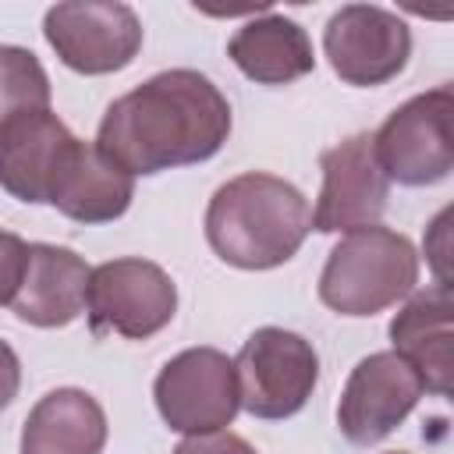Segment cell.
I'll return each mask as SVG.
<instances>
[{
    "mask_svg": "<svg viewBox=\"0 0 454 454\" xmlns=\"http://www.w3.org/2000/svg\"><path fill=\"white\" fill-rule=\"evenodd\" d=\"M28 266V241L11 231H0V305H11Z\"/></svg>",
    "mask_w": 454,
    "mask_h": 454,
    "instance_id": "d6986e66",
    "label": "cell"
},
{
    "mask_svg": "<svg viewBox=\"0 0 454 454\" xmlns=\"http://www.w3.org/2000/svg\"><path fill=\"white\" fill-rule=\"evenodd\" d=\"M103 447L106 411L78 387H60L39 397L21 426V454H103Z\"/></svg>",
    "mask_w": 454,
    "mask_h": 454,
    "instance_id": "e0dca14e",
    "label": "cell"
},
{
    "mask_svg": "<svg viewBox=\"0 0 454 454\" xmlns=\"http://www.w3.org/2000/svg\"><path fill=\"white\" fill-rule=\"evenodd\" d=\"M131 199H135V177L124 174L117 163H110L96 142L74 135L53 174L46 206H53L57 213L78 223H110L128 213Z\"/></svg>",
    "mask_w": 454,
    "mask_h": 454,
    "instance_id": "4fadbf2b",
    "label": "cell"
},
{
    "mask_svg": "<svg viewBox=\"0 0 454 454\" xmlns=\"http://www.w3.org/2000/svg\"><path fill=\"white\" fill-rule=\"evenodd\" d=\"M231 135L227 96L192 67H170L121 99L99 121L96 145L131 177L202 163Z\"/></svg>",
    "mask_w": 454,
    "mask_h": 454,
    "instance_id": "6da1fadb",
    "label": "cell"
},
{
    "mask_svg": "<svg viewBox=\"0 0 454 454\" xmlns=\"http://www.w3.org/2000/svg\"><path fill=\"white\" fill-rule=\"evenodd\" d=\"M89 277H92V266L78 252L64 245L32 241L28 266H25V277H21V287L11 309L21 323L39 326V330L67 326L85 312Z\"/></svg>",
    "mask_w": 454,
    "mask_h": 454,
    "instance_id": "5bb4252c",
    "label": "cell"
},
{
    "mask_svg": "<svg viewBox=\"0 0 454 454\" xmlns=\"http://www.w3.org/2000/svg\"><path fill=\"white\" fill-rule=\"evenodd\" d=\"M309 220L312 209L291 181L248 170L213 192L206 206V241L227 266L273 270L301 248L312 231Z\"/></svg>",
    "mask_w": 454,
    "mask_h": 454,
    "instance_id": "7a4b0ae2",
    "label": "cell"
},
{
    "mask_svg": "<svg viewBox=\"0 0 454 454\" xmlns=\"http://www.w3.org/2000/svg\"><path fill=\"white\" fill-rule=\"evenodd\" d=\"M21 387V362L7 340H0V411L18 397Z\"/></svg>",
    "mask_w": 454,
    "mask_h": 454,
    "instance_id": "44dd1931",
    "label": "cell"
},
{
    "mask_svg": "<svg viewBox=\"0 0 454 454\" xmlns=\"http://www.w3.org/2000/svg\"><path fill=\"white\" fill-rule=\"evenodd\" d=\"M28 110H50V78L25 46H0V128Z\"/></svg>",
    "mask_w": 454,
    "mask_h": 454,
    "instance_id": "ac0fdd59",
    "label": "cell"
},
{
    "mask_svg": "<svg viewBox=\"0 0 454 454\" xmlns=\"http://www.w3.org/2000/svg\"><path fill=\"white\" fill-rule=\"evenodd\" d=\"M170 454H259L245 436L238 433H199V436H184Z\"/></svg>",
    "mask_w": 454,
    "mask_h": 454,
    "instance_id": "ffe728a7",
    "label": "cell"
},
{
    "mask_svg": "<svg viewBox=\"0 0 454 454\" xmlns=\"http://www.w3.org/2000/svg\"><path fill=\"white\" fill-rule=\"evenodd\" d=\"M419 397L422 380L415 369L394 351H376L351 369L337 404V426L348 443L372 447L411 415Z\"/></svg>",
    "mask_w": 454,
    "mask_h": 454,
    "instance_id": "8fae6325",
    "label": "cell"
},
{
    "mask_svg": "<svg viewBox=\"0 0 454 454\" xmlns=\"http://www.w3.org/2000/svg\"><path fill=\"white\" fill-rule=\"evenodd\" d=\"M227 57L238 64L245 78L259 85H287L316 67L312 39L305 35V28L273 11H262L259 18L245 21L231 35Z\"/></svg>",
    "mask_w": 454,
    "mask_h": 454,
    "instance_id": "2e32d148",
    "label": "cell"
},
{
    "mask_svg": "<svg viewBox=\"0 0 454 454\" xmlns=\"http://www.w3.org/2000/svg\"><path fill=\"white\" fill-rule=\"evenodd\" d=\"M177 312V287L170 273L149 259H110L92 270L85 316L92 337L145 340L160 333Z\"/></svg>",
    "mask_w": 454,
    "mask_h": 454,
    "instance_id": "8992f818",
    "label": "cell"
},
{
    "mask_svg": "<svg viewBox=\"0 0 454 454\" xmlns=\"http://www.w3.org/2000/svg\"><path fill=\"white\" fill-rule=\"evenodd\" d=\"M238 401L255 419H291L305 408L319 380L316 348L284 326L255 330L234 358Z\"/></svg>",
    "mask_w": 454,
    "mask_h": 454,
    "instance_id": "5b68a950",
    "label": "cell"
},
{
    "mask_svg": "<svg viewBox=\"0 0 454 454\" xmlns=\"http://www.w3.org/2000/svg\"><path fill=\"white\" fill-rule=\"evenodd\" d=\"M323 50L333 74L348 85H383L397 78L411 57L408 25L376 4H344L330 14Z\"/></svg>",
    "mask_w": 454,
    "mask_h": 454,
    "instance_id": "9c48e42d",
    "label": "cell"
},
{
    "mask_svg": "<svg viewBox=\"0 0 454 454\" xmlns=\"http://www.w3.org/2000/svg\"><path fill=\"white\" fill-rule=\"evenodd\" d=\"M153 397L160 419L184 436L220 433L241 408L234 362L216 348H188L174 355L160 369Z\"/></svg>",
    "mask_w": 454,
    "mask_h": 454,
    "instance_id": "52a82bcc",
    "label": "cell"
},
{
    "mask_svg": "<svg viewBox=\"0 0 454 454\" xmlns=\"http://www.w3.org/2000/svg\"><path fill=\"white\" fill-rule=\"evenodd\" d=\"M74 135L53 110H28L0 128V188L21 202H46Z\"/></svg>",
    "mask_w": 454,
    "mask_h": 454,
    "instance_id": "9a60e30c",
    "label": "cell"
},
{
    "mask_svg": "<svg viewBox=\"0 0 454 454\" xmlns=\"http://www.w3.org/2000/svg\"><path fill=\"white\" fill-rule=\"evenodd\" d=\"M43 35L64 67L78 74H114L128 67L142 46V21L121 0L53 4Z\"/></svg>",
    "mask_w": 454,
    "mask_h": 454,
    "instance_id": "ba28073f",
    "label": "cell"
},
{
    "mask_svg": "<svg viewBox=\"0 0 454 454\" xmlns=\"http://www.w3.org/2000/svg\"><path fill=\"white\" fill-rule=\"evenodd\" d=\"M419 284L415 245L390 227L351 231L319 273V301L340 316H376Z\"/></svg>",
    "mask_w": 454,
    "mask_h": 454,
    "instance_id": "3957f363",
    "label": "cell"
},
{
    "mask_svg": "<svg viewBox=\"0 0 454 454\" xmlns=\"http://www.w3.org/2000/svg\"><path fill=\"white\" fill-rule=\"evenodd\" d=\"M372 153L387 181L426 188L454 167V92L436 85L401 103L372 135Z\"/></svg>",
    "mask_w": 454,
    "mask_h": 454,
    "instance_id": "277c9868",
    "label": "cell"
},
{
    "mask_svg": "<svg viewBox=\"0 0 454 454\" xmlns=\"http://www.w3.org/2000/svg\"><path fill=\"white\" fill-rule=\"evenodd\" d=\"M450 319H454L450 284H429L426 291L411 294L404 301V309L390 319L394 355H401L422 380V390H429L436 397L450 394V372H454Z\"/></svg>",
    "mask_w": 454,
    "mask_h": 454,
    "instance_id": "7c38bea8",
    "label": "cell"
},
{
    "mask_svg": "<svg viewBox=\"0 0 454 454\" xmlns=\"http://www.w3.org/2000/svg\"><path fill=\"white\" fill-rule=\"evenodd\" d=\"M319 170H323V188L309 220L319 234H340V231L351 234L380 223L390 199V181L372 153V135L358 131L323 149Z\"/></svg>",
    "mask_w": 454,
    "mask_h": 454,
    "instance_id": "30bf717a",
    "label": "cell"
},
{
    "mask_svg": "<svg viewBox=\"0 0 454 454\" xmlns=\"http://www.w3.org/2000/svg\"><path fill=\"white\" fill-rule=\"evenodd\" d=\"M390 454H404V450H390Z\"/></svg>",
    "mask_w": 454,
    "mask_h": 454,
    "instance_id": "7402d4cb",
    "label": "cell"
}]
</instances>
